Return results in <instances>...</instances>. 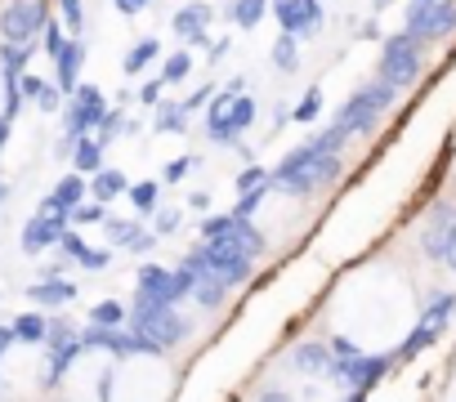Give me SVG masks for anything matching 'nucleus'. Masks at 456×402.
<instances>
[{
	"mask_svg": "<svg viewBox=\"0 0 456 402\" xmlns=\"http://www.w3.org/2000/svg\"><path fill=\"white\" fill-rule=\"evenodd\" d=\"M260 201H265V188H260V192H247V197H238V206H233V215H238V220H256V211H260Z\"/></svg>",
	"mask_w": 456,
	"mask_h": 402,
	"instance_id": "nucleus-40",
	"label": "nucleus"
},
{
	"mask_svg": "<svg viewBox=\"0 0 456 402\" xmlns=\"http://www.w3.org/2000/svg\"><path fill=\"white\" fill-rule=\"evenodd\" d=\"M86 192H90V174L72 170V174H63V179L54 183V192L41 201V211H50V215H68V220H72V211L86 201Z\"/></svg>",
	"mask_w": 456,
	"mask_h": 402,
	"instance_id": "nucleus-13",
	"label": "nucleus"
},
{
	"mask_svg": "<svg viewBox=\"0 0 456 402\" xmlns=\"http://www.w3.org/2000/svg\"><path fill=\"white\" fill-rule=\"evenodd\" d=\"M10 326H14L19 344H45V335H50V318L45 313H19Z\"/></svg>",
	"mask_w": 456,
	"mask_h": 402,
	"instance_id": "nucleus-23",
	"label": "nucleus"
},
{
	"mask_svg": "<svg viewBox=\"0 0 456 402\" xmlns=\"http://www.w3.org/2000/svg\"><path fill=\"white\" fill-rule=\"evenodd\" d=\"M175 309H179V304H134L130 326H134L139 335H148L157 349H175V344L188 340V331H192V322L179 318Z\"/></svg>",
	"mask_w": 456,
	"mask_h": 402,
	"instance_id": "nucleus-5",
	"label": "nucleus"
},
{
	"mask_svg": "<svg viewBox=\"0 0 456 402\" xmlns=\"http://www.w3.org/2000/svg\"><path fill=\"white\" fill-rule=\"evenodd\" d=\"M45 389H54L68 371H72V362L86 353V340H81V331L68 322V318H50V335H45Z\"/></svg>",
	"mask_w": 456,
	"mask_h": 402,
	"instance_id": "nucleus-7",
	"label": "nucleus"
},
{
	"mask_svg": "<svg viewBox=\"0 0 456 402\" xmlns=\"http://www.w3.org/2000/svg\"><path fill=\"white\" fill-rule=\"evenodd\" d=\"M188 72H192V59H188V54H170V59L161 63V81H166V85L188 81Z\"/></svg>",
	"mask_w": 456,
	"mask_h": 402,
	"instance_id": "nucleus-36",
	"label": "nucleus"
},
{
	"mask_svg": "<svg viewBox=\"0 0 456 402\" xmlns=\"http://www.w3.org/2000/svg\"><path fill=\"white\" fill-rule=\"evenodd\" d=\"M37 28H45L41 0H14V5H10L5 14H0V36L14 41V45H28Z\"/></svg>",
	"mask_w": 456,
	"mask_h": 402,
	"instance_id": "nucleus-11",
	"label": "nucleus"
},
{
	"mask_svg": "<svg viewBox=\"0 0 456 402\" xmlns=\"http://www.w3.org/2000/svg\"><path fill=\"white\" fill-rule=\"evenodd\" d=\"M256 402H296V398H291L287 389H265V393H260Z\"/></svg>",
	"mask_w": 456,
	"mask_h": 402,
	"instance_id": "nucleus-48",
	"label": "nucleus"
},
{
	"mask_svg": "<svg viewBox=\"0 0 456 402\" xmlns=\"http://www.w3.org/2000/svg\"><path fill=\"white\" fill-rule=\"evenodd\" d=\"M161 90H166V81H161V76H157V81H143V90H139V103L157 108V103H161Z\"/></svg>",
	"mask_w": 456,
	"mask_h": 402,
	"instance_id": "nucleus-44",
	"label": "nucleus"
},
{
	"mask_svg": "<svg viewBox=\"0 0 456 402\" xmlns=\"http://www.w3.org/2000/svg\"><path fill=\"white\" fill-rule=\"evenodd\" d=\"M68 215H50V211H37L28 224H23V237H19V246H23V255H45L50 246H59V237L68 233Z\"/></svg>",
	"mask_w": 456,
	"mask_h": 402,
	"instance_id": "nucleus-9",
	"label": "nucleus"
},
{
	"mask_svg": "<svg viewBox=\"0 0 456 402\" xmlns=\"http://www.w3.org/2000/svg\"><path fill=\"white\" fill-rule=\"evenodd\" d=\"M233 229H238V215H233V211H224V215H206V220H201V242L228 237Z\"/></svg>",
	"mask_w": 456,
	"mask_h": 402,
	"instance_id": "nucleus-32",
	"label": "nucleus"
},
{
	"mask_svg": "<svg viewBox=\"0 0 456 402\" xmlns=\"http://www.w3.org/2000/svg\"><path fill=\"white\" fill-rule=\"evenodd\" d=\"M228 291H233V286H228L219 273H197V286H192V300H197V309H206V313H215V309H224L228 304Z\"/></svg>",
	"mask_w": 456,
	"mask_h": 402,
	"instance_id": "nucleus-17",
	"label": "nucleus"
},
{
	"mask_svg": "<svg viewBox=\"0 0 456 402\" xmlns=\"http://www.w3.org/2000/svg\"><path fill=\"white\" fill-rule=\"evenodd\" d=\"M103 229H108V242L121 246V251H130V255H148V251L161 242L152 229H139V220H117V215H108Z\"/></svg>",
	"mask_w": 456,
	"mask_h": 402,
	"instance_id": "nucleus-14",
	"label": "nucleus"
},
{
	"mask_svg": "<svg viewBox=\"0 0 456 402\" xmlns=\"http://www.w3.org/2000/svg\"><path fill=\"white\" fill-rule=\"evenodd\" d=\"M10 344H19V340H14V326H0V358H5Z\"/></svg>",
	"mask_w": 456,
	"mask_h": 402,
	"instance_id": "nucleus-49",
	"label": "nucleus"
},
{
	"mask_svg": "<svg viewBox=\"0 0 456 402\" xmlns=\"http://www.w3.org/2000/svg\"><path fill=\"white\" fill-rule=\"evenodd\" d=\"M103 117H108L103 90H94V85H77V90H72V99H68V130L90 134V130H99V121H103Z\"/></svg>",
	"mask_w": 456,
	"mask_h": 402,
	"instance_id": "nucleus-10",
	"label": "nucleus"
},
{
	"mask_svg": "<svg viewBox=\"0 0 456 402\" xmlns=\"http://www.w3.org/2000/svg\"><path fill=\"white\" fill-rule=\"evenodd\" d=\"M269 183H273V170H265V165H247V170L233 179L238 197H247V192H260V188H269Z\"/></svg>",
	"mask_w": 456,
	"mask_h": 402,
	"instance_id": "nucleus-28",
	"label": "nucleus"
},
{
	"mask_svg": "<svg viewBox=\"0 0 456 402\" xmlns=\"http://www.w3.org/2000/svg\"><path fill=\"white\" fill-rule=\"evenodd\" d=\"M63 45H68V41H63V28H59V23H45V50L59 54Z\"/></svg>",
	"mask_w": 456,
	"mask_h": 402,
	"instance_id": "nucleus-45",
	"label": "nucleus"
},
{
	"mask_svg": "<svg viewBox=\"0 0 456 402\" xmlns=\"http://www.w3.org/2000/svg\"><path fill=\"white\" fill-rule=\"evenodd\" d=\"M188 206L201 211V215H210V192H192V197H188Z\"/></svg>",
	"mask_w": 456,
	"mask_h": 402,
	"instance_id": "nucleus-47",
	"label": "nucleus"
},
{
	"mask_svg": "<svg viewBox=\"0 0 456 402\" xmlns=\"http://www.w3.org/2000/svg\"><path fill=\"white\" fill-rule=\"evenodd\" d=\"M179 224H183V211H161V206H157V215H152V233H157V237L179 233Z\"/></svg>",
	"mask_w": 456,
	"mask_h": 402,
	"instance_id": "nucleus-39",
	"label": "nucleus"
},
{
	"mask_svg": "<svg viewBox=\"0 0 456 402\" xmlns=\"http://www.w3.org/2000/svg\"><path fill=\"white\" fill-rule=\"evenodd\" d=\"M59 10L68 19V32H81V23H86V5H81V0H59Z\"/></svg>",
	"mask_w": 456,
	"mask_h": 402,
	"instance_id": "nucleus-41",
	"label": "nucleus"
},
{
	"mask_svg": "<svg viewBox=\"0 0 456 402\" xmlns=\"http://www.w3.org/2000/svg\"><path fill=\"white\" fill-rule=\"evenodd\" d=\"M438 331L443 326H434V322H416V331L403 340V349H398V362H407V358H416L420 349H429L434 340H438Z\"/></svg>",
	"mask_w": 456,
	"mask_h": 402,
	"instance_id": "nucleus-26",
	"label": "nucleus"
},
{
	"mask_svg": "<svg viewBox=\"0 0 456 402\" xmlns=\"http://www.w3.org/2000/svg\"><path fill=\"white\" fill-rule=\"evenodd\" d=\"M126 318H130V313H126L121 300H99V304L90 309V322H94V326H126Z\"/></svg>",
	"mask_w": 456,
	"mask_h": 402,
	"instance_id": "nucleus-27",
	"label": "nucleus"
},
{
	"mask_svg": "<svg viewBox=\"0 0 456 402\" xmlns=\"http://www.w3.org/2000/svg\"><path fill=\"white\" fill-rule=\"evenodd\" d=\"M394 94H398V90H394L389 81H380V76H376V81H367V85H362V90H358V94H354V99L340 108L336 125H340L349 139H354V134H371V130H376V121L389 112Z\"/></svg>",
	"mask_w": 456,
	"mask_h": 402,
	"instance_id": "nucleus-4",
	"label": "nucleus"
},
{
	"mask_svg": "<svg viewBox=\"0 0 456 402\" xmlns=\"http://www.w3.org/2000/svg\"><path fill=\"white\" fill-rule=\"evenodd\" d=\"M54 63H59V90H77L81 85V63H86V45L81 41H68L59 54H54Z\"/></svg>",
	"mask_w": 456,
	"mask_h": 402,
	"instance_id": "nucleus-19",
	"label": "nucleus"
},
{
	"mask_svg": "<svg viewBox=\"0 0 456 402\" xmlns=\"http://www.w3.org/2000/svg\"><path fill=\"white\" fill-rule=\"evenodd\" d=\"M126 192H130V179H126L121 170H108V165H103L99 174H90V197H94V201H108V206H112V201L126 197Z\"/></svg>",
	"mask_w": 456,
	"mask_h": 402,
	"instance_id": "nucleus-20",
	"label": "nucleus"
},
{
	"mask_svg": "<svg viewBox=\"0 0 456 402\" xmlns=\"http://www.w3.org/2000/svg\"><path fill=\"white\" fill-rule=\"evenodd\" d=\"M273 10H278L282 32H291V36H314L322 28V5L318 0H273Z\"/></svg>",
	"mask_w": 456,
	"mask_h": 402,
	"instance_id": "nucleus-12",
	"label": "nucleus"
},
{
	"mask_svg": "<svg viewBox=\"0 0 456 402\" xmlns=\"http://www.w3.org/2000/svg\"><path fill=\"white\" fill-rule=\"evenodd\" d=\"M37 108H41V112H59V108H63V90H59V85H45L41 99H37Z\"/></svg>",
	"mask_w": 456,
	"mask_h": 402,
	"instance_id": "nucleus-42",
	"label": "nucleus"
},
{
	"mask_svg": "<svg viewBox=\"0 0 456 402\" xmlns=\"http://www.w3.org/2000/svg\"><path fill=\"white\" fill-rule=\"evenodd\" d=\"M72 170H81V174H99L103 170V143H99V134H81V143L72 152Z\"/></svg>",
	"mask_w": 456,
	"mask_h": 402,
	"instance_id": "nucleus-22",
	"label": "nucleus"
},
{
	"mask_svg": "<svg viewBox=\"0 0 456 402\" xmlns=\"http://www.w3.org/2000/svg\"><path fill=\"white\" fill-rule=\"evenodd\" d=\"M188 130V108H183V99L179 103H157V134H183Z\"/></svg>",
	"mask_w": 456,
	"mask_h": 402,
	"instance_id": "nucleus-24",
	"label": "nucleus"
},
{
	"mask_svg": "<svg viewBox=\"0 0 456 402\" xmlns=\"http://www.w3.org/2000/svg\"><path fill=\"white\" fill-rule=\"evenodd\" d=\"M28 300H32L37 309H63V304H72V300H77V282H68L63 273L41 277V282H32V286H28Z\"/></svg>",
	"mask_w": 456,
	"mask_h": 402,
	"instance_id": "nucleus-15",
	"label": "nucleus"
},
{
	"mask_svg": "<svg viewBox=\"0 0 456 402\" xmlns=\"http://www.w3.org/2000/svg\"><path fill=\"white\" fill-rule=\"evenodd\" d=\"M197 286V269L179 264V269H161V264H143L134 277V304H183Z\"/></svg>",
	"mask_w": 456,
	"mask_h": 402,
	"instance_id": "nucleus-3",
	"label": "nucleus"
},
{
	"mask_svg": "<svg viewBox=\"0 0 456 402\" xmlns=\"http://www.w3.org/2000/svg\"><path fill=\"white\" fill-rule=\"evenodd\" d=\"M130 206H134V215H157V206H161V179H139V183H130Z\"/></svg>",
	"mask_w": 456,
	"mask_h": 402,
	"instance_id": "nucleus-21",
	"label": "nucleus"
},
{
	"mask_svg": "<svg viewBox=\"0 0 456 402\" xmlns=\"http://www.w3.org/2000/svg\"><path fill=\"white\" fill-rule=\"evenodd\" d=\"M210 5H197V0H192V5H183L179 14H175V32L183 36V41H192V45H210Z\"/></svg>",
	"mask_w": 456,
	"mask_h": 402,
	"instance_id": "nucleus-16",
	"label": "nucleus"
},
{
	"mask_svg": "<svg viewBox=\"0 0 456 402\" xmlns=\"http://www.w3.org/2000/svg\"><path fill=\"white\" fill-rule=\"evenodd\" d=\"M336 174H340V152H322L309 139L296 152H287L282 165H273V188L287 192V197H309V192L327 188Z\"/></svg>",
	"mask_w": 456,
	"mask_h": 402,
	"instance_id": "nucleus-1",
	"label": "nucleus"
},
{
	"mask_svg": "<svg viewBox=\"0 0 456 402\" xmlns=\"http://www.w3.org/2000/svg\"><path fill=\"white\" fill-rule=\"evenodd\" d=\"M108 264H112V251H108V246H103V251L90 246V255L81 260V269H90V273H99V269H108Z\"/></svg>",
	"mask_w": 456,
	"mask_h": 402,
	"instance_id": "nucleus-43",
	"label": "nucleus"
},
{
	"mask_svg": "<svg viewBox=\"0 0 456 402\" xmlns=\"http://www.w3.org/2000/svg\"><path fill=\"white\" fill-rule=\"evenodd\" d=\"M385 371H389V358H380V353H362V349L336 353V366H331V375H336L345 389H358V393H367Z\"/></svg>",
	"mask_w": 456,
	"mask_h": 402,
	"instance_id": "nucleus-8",
	"label": "nucleus"
},
{
	"mask_svg": "<svg viewBox=\"0 0 456 402\" xmlns=\"http://www.w3.org/2000/svg\"><path fill=\"white\" fill-rule=\"evenodd\" d=\"M121 130H130V121H126V112H121V108H108V117L99 121V130H94V134H99V143L108 148L112 139H121Z\"/></svg>",
	"mask_w": 456,
	"mask_h": 402,
	"instance_id": "nucleus-35",
	"label": "nucleus"
},
{
	"mask_svg": "<svg viewBox=\"0 0 456 402\" xmlns=\"http://www.w3.org/2000/svg\"><path fill=\"white\" fill-rule=\"evenodd\" d=\"M0 201H5V183H0Z\"/></svg>",
	"mask_w": 456,
	"mask_h": 402,
	"instance_id": "nucleus-51",
	"label": "nucleus"
},
{
	"mask_svg": "<svg viewBox=\"0 0 456 402\" xmlns=\"http://www.w3.org/2000/svg\"><path fill=\"white\" fill-rule=\"evenodd\" d=\"M318 117H322V90L314 85V90H309V94H305V99L291 108V121H300V125H314Z\"/></svg>",
	"mask_w": 456,
	"mask_h": 402,
	"instance_id": "nucleus-33",
	"label": "nucleus"
},
{
	"mask_svg": "<svg viewBox=\"0 0 456 402\" xmlns=\"http://www.w3.org/2000/svg\"><path fill=\"white\" fill-rule=\"evenodd\" d=\"M59 251H63V255H68L72 264H81V260L90 255V242H86V237H81L77 229H68V233L59 237Z\"/></svg>",
	"mask_w": 456,
	"mask_h": 402,
	"instance_id": "nucleus-38",
	"label": "nucleus"
},
{
	"mask_svg": "<svg viewBox=\"0 0 456 402\" xmlns=\"http://www.w3.org/2000/svg\"><path fill=\"white\" fill-rule=\"evenodd\" d=\"M5 139H10V117L0 112V148H5Z\"/></svg>",
	"mask_w": 456,
	"mask_h": 402,
	"instance_id": "nucleus-50",
	"label": "nucleus"
},
{
	"mask_svg": "<svg viewBox=\"0 0 456 402\" xmlns=\"http://www.w3.org/2000/svg\"><path fill=\"white\" fill-rule=\"evenodd\" d=\"M19 90H23L28 99H41V90H45V81H37V76H19Z\"/></svg>",
	"mask_w": 456,
	"mask_h": 402,
	"instance_id": "nucleus-46",
	"label": "nucleus"
},
{
	"mask_svg": "<svg viewBox=\"0 0 456 402\" xmlns=\"http://www.w3.org/2000/svg\"><path fill=\"white\" fill-rule=\"evenodd\" d=\"M265 10H269V0H233V23L251 32L265 19Z\"/></svg>",
	"mask_w": 456,
	"mask_h": 402,
	"instance_id": "nucleus-30",
	"label": "nucleus"
},
{
	"mask_svg": "<svg viewBox=\"0 0 456 402\" xmlns=\"http://www.w3.org/2000/svg\"><path fill=\"white\" fill-rule=\"evenodd\" d=\"M296 41H300V36H291V32L278 36V45H273V68H278V72H296V68H300V63H296Z\"/></svg>",
	"mask_w": 456,
	"mask_h": 402,
	"instance_id": "nucleus-34",
	"label": "nucleus"
},
{
	"mask_svg": "<svg viewBox=\"0 0 456 402\" xmlns=\"http://www.w3.org/2000/svg\"><path fill=\"white\" fill-rule=\"evenodd\" d=\"M108 220V201H81V206L72 211V229H90V224H103Z\"/></svg>",
	"mask_w": 456,
	"mask_h": 402,
	"instance_id": "nucleus-31",
	"label": "nucleus"
},
{
	"mask_svg": "<svg viewBox=\"0 0 456 402\" xmlns=\"http://www.w3.org/2000/svg\"><path fill=\"white\" fill-rule=\"evenodd\" d=\"M157 54H161V45H157L152 36H143L139 45H130V54H126L121 72H126V76H139V72H143V68H148V63H152Z\"/></svg>",
	"mask_w": 456,
	"mask_h": 402,
	"instance_id": "nucleus-25",
	"label": "nucleus"
},
{
	"mask_svg": "<svg viewBox=\"0 0 456 402\" xmlns=\"http://www.w3.org/2000/svg\"><path fill=\"white\" fill-rule=\"evenodd\" d=\"M291 366H296V371H309V375H318V371H327V375H331V366H336V353H331L327 344H314V340H305V344H296V349H291Z\"/></svg>",
	"mask_w": 456,
	"mask_h": 402,
	"instance_id": "nucleus-18",
	"label": "nucleus"
},
{
	"mask_svg": "<svg viewBox=\"0 0 456 402\" xmlns=\"http://www.w3.org/2000/svg\"><path fill=\"white\" fill-rule=\"evenodd\" d=\"M452 309H456V295H452V291H434V300H429V309L420 313V322H434V326H447V318H452Z\"/></svg>",
	"mask_w": 456,
	"mask_h": 402,
	"instance_id": "nucleus-29",
	"label": "nucleus"
},
{
	"mask_svg": "<svg viewBox=\"0 0 456 402\" xmlns=\"http://www.w3.org/2000/svg\"><path fill=\"white\" fill-rule=\"evenodd\" d=\"M420 59H425L420 36L394 32V36L385 41V54H380V81H389L394 90H407V85L420 76Z\"/></svg>",
	"mask_w": 456,
	"mask_h": 402,
	"instance_id": "nucleus-6",
	"label": "nucleus"
},
{
	"mask_svg": "<svg viewBox=\"0 0 456 402\" xmlns=\"http://www.w3.org/2000/svg\"><path fill=\"white\" fill-rule=\"evenodd\" d=\"M251 121H256V99L224 90L206 108V139L219 143V148H238V134L251 130Z\"/></svg>",
	"mask_w": 456,
	"mask_h": 402,
	"instance_id": "nucleus-2",
	"label": "nucleus"
},
{
	"mask_svg": "<svg viewBox=\"0 0 456 402\" xmlns=\"http://www.w3.org/2000/svg\"><path fill=\"white\" fill-rule=\"evenodd\" d=\"M192 170H197V157H192V152H188V157H175V161L161 165V183H183Z\"/></svg>",
	"mask_w": 456,
	"mask_h": 402,
	"instance_id": "nucleus-37",
	"label": "nucleus"
}]
</instances>
